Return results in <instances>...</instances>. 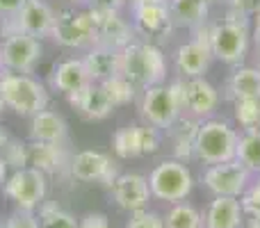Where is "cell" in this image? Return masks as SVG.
I'll use <instances>...</instances> for the list:
<instances>
[{"label":"cell","instance_id":"83f0119b","mask_svg":"<svg viewBox=\"0 0 260 228\" xmlns=\"http://www.w3.org/2000/svg\"><path fill=\"white\" fill-rule=\"evenodd\" d=\"M162 219H165L167 228H206L203 212L187 201L171 203V208L167 210V215Z\"/></svg>","mask_w":260,"mask_h":228},{"label":"cell","instance_id":"9a60e30c","mask_svg":"<svg viewBox=\"0 0 260 228\" xmlns=\"http://www.w3.org/2000/svg\"><path fill=\"white\" fill-rule=\"evenodd\" d=\"M69 171H71V176L76 180H82V183H101V185H108V187L119 176V169L112 162V157L101 151L76 153L71 157Z\"/></svg>","mask_w":260,"mask_h":228},{"label":"cell","instance_id":"d6986e66","mask_svg":"<svg viewBox=\"0 0 260 228\" xmlns=\"http://www.w3.org/2000/svg\"><path fill=\"white\" fill-rule=\"evenodd\" d=\"M67 99L78 112L89 121L108 119L114 110V105L110 103V99H108V94H105V89L101 87V82H89L85 89L76 91V94L67 96Z\"/></svg>","mask_w":260,"mask_h":228},{"label":"cell","instance_id":"ee69618b","mask_svg":"<svg viewBox=\"0 0 260 228\" xmlns=\"http://www.w3.org/2000/svg\"><path fill=\"white\" fill-rule=\"evenodd\" d=\"M7 160H5L3 155H0V183H5V180H7Z\"/></svg>","mask_w":260,"mask_h":228},{"label":"cell","instance_id":"b9f144b4","mask_svg":"<svg viewBox=\"0 0 260 228\" xmlns=\"http://www.w3.org/2000/svg\"><path fill=\"white\" fill-rule=\"evenodd\" d=\"M251 37L256 44H260V9L251 16Z\"/></svg>","mask_w":260,"mask_h":228},{"label":"cell","instance_id":"d4e9b609","mask_svg":"<svg viewBox=\"0 0 260 228\" xmlns=\"http://www.w3.org/2000/svg\"><path fill=\"white\" fill-rule=\"evenodd\" d=\"M169 12L176 27L197 30L199 25L208 23L210 3L208 0H169Z\"/></svg>","mask_w":260,"mask_h":228},{"label":"cell","instance_id":"d590c367","mask_svg":"<svg viewBox=\"0 0 260 228\" xmlns=\"http://www.w3.org/2000/svg\"><path fill=\"white\" fill-rule=\"evenodd\" d=\"M3 157L7 160L9 167H14V169H21V167H27V155H25V144L21 142H9L7 146H5L3 151Z\"/></svg>","mask_w":260,"mask_h":228},{"label":"cell","instance_id":"cb8c5ba5","mask_svg":"<svg viewBox=\"0 0 260 228\" xmlns=\"http://www.w3.org/2000/svg\"><path fill=\"white\" fill-rule=\"evenodd\" d=\"M226 96L231 101L260 99V67H235L226 80Z\"/></svg>","mask_w":260,"mask_h":228},{"label":"cell","instance_id":"e575fe53","mask_svg":"<svg viewBox=\"0 0 260 228\" xmlns=\"http://www.w3.org/2000/svg\"><path fill=\"white\" fill-rule=\"evenodd\" d=\"M126 228H167V226H165V219H162L157 212L137 210V212H133Z\"/></svg>","mask_w":260,"mask_h":228},{"label":"cell","instance_id":"7402d4cb","mask_svg":"<svg viewBox=\"0 0 260 228\" xmlns=\"http://www.w3.org/2000/svg\"><path fill=\"white\" fill-rule=\"evenodd\" d=\"M30 137L32 142H48V144H67L69 125L62 114L53 110H41L30 116Z\"/></svg>","mask_w":260,"mask_h":228},{"label":"cell","instance_id":"f35d334b","mask_svg":"<svg viewBox=\"0 0 260 228\" xmlns=\"http://www.w3.org/2000/svg\"><path fill=\"white\" fill-rule=\"evenodd\" d=\"M78 228H112V226H110V221L105 215L91 212V215H87L82 221H78Z\"/></svg>","mask_w":260,"mask_h":228},{"label":"cell","instance_id":"c3c4849f","mask_svg":"<svg viewBox=\"0 0 260 228\" xmlns=\"http://www.w3.org/2000/svg\"><path fill=\"white\" fill-rule=\"evenodd\" d=\"M210 5H215V3H224V0H208Z\"/></svg>","mask_w":260,"mask_h":228},{"label":"cell","instance_id":"9c48e42d","mask_svg":"<svg viewBox=\"0 0 260 228\" xmlns=\"http://www.w3.org/2000/svg\"><path fill=\"white\" fill-rule=\"evenodd\" d=\"M50 37L64 48H91L96 44L94 16L89 9H62L55 14V25Z\"/></svg>","mask_w":260,"mask_h":228},{"label":"cell","instance_id":"8fae6325","mask_svg":"<svg viewBox=\"0 0 260 228\" xmlns=\"http://www.w3.org/2000/svg\"><path fill=\"white\" fill-rule=\"evenodd\" d=\"M55 25V12L46 0H25L21 9L14 16L3 18V37L12 35V32H23V35L44 39L50 37Z\"/></svg>","mask_w":260,"mask_h":228},{"label":"cell","instance_id":"5bb4252c","mask_svg":"<svg viewBox=\"0 0 260 228\" xmlns=\"http://www.w3.org/2000/svg\"><path fill=\"white\" fill-rule=\"evenodd\" d=\"M0 48H3V64L7 71L30 73L41 59V39L23 32L7 35Z\"/></svg>","mask_w":260,"mask_h":228},{"label":"cell","instance_id":"4fadbf2b","mask_svg":"<svg viewBox=\"0 0 260 228\" xmlns=\"http://www.w3.org/2000/svg\"><path fill=\"white\" fill-rule=\"evenodd\" d=\"M219 89L203 78H183V114L203 121L215 116L219 108Z\"/></svg>","mask_w":260,"mask_h":228},{"label":"cell","instance_id":"52a82bcc","mask_svg":"<svg viewBox=\"0 0 260 228\" xmlns=\"http://www.w3.org/2000/svg\"><path fill=\"white\" fill-rule=\"evenodd\" d=\"M130 23H133L135 35L153 44L157 39H167L176 27L169 12V0H133Z\"/></svg>","mask_w":260,"mask_h":228},{"label":"cell","instance_id":"4316f807","mask_svg":"<svg viewBox=\"0 0 260 228\" xmlns=\"http://www.w3.org/2000/svg\"><path fill=\"white\" fill-rule=\"evenodd\" d=\"M235 160L247 167L253 176L260 174V128L242 130V133H240Z\"/></svg>","mask_w":260,"mask_h":228},{"label":"cell","instance_id":"e0dca14e","mask_svg":"<svg viewBox=\"0 0 260 228\" xmlns=\"http://www.w3.org/2000/svg\"><path fill=\"white\" fill-rule=\"evenodd\" d=\"M110 189H112L114 203L128 212L146 210L148 201H151L148 178L142 174H119L114 183L110 185Z\"/></svg>","mask_w":260,"mask_h":228},{"label":"cell","instance_id":"5b68a950","mask_svg":"<svg viewBox=\"0 0 260 228\" xmlns=\"http://www.w3.org/2000/svg\"><path fill=\"white\" fill-rule=\"evenodd\" d=\"M0 96L5 108L21 116H35L48 108V91L39 80L27 73H16L5 69L0 73Z\"/></svg>","mask_w":260,"mask_h":228},{"label":"cell","instance_id":"836d02e7","mask_svg":"<svg viewBox=\"0 0 260 228\" xmlns=\"http://www.w3.org/2000/svg\"><path fill=\"white\" fill-rule=\"evenodd\" d=\"M139 142H142V153L144 155H153L160 151L162 146V130L155 125H139Z\"/></svg>","mask_w":260,"mask_h":228},{"label":"cell","instance_id":"6da1fadb","mask_svg":"<svg viewBox=\"0 0 260 228\" xmlns=\"http://www.w3.org/2000/svg\"><path fill=\"white\" fill-rule=\"evenodd\" d=\"M251 18L233 9L217 23H210V46L215 59L226 67H240L251 48Z\"/></svg>","mask_w":260,"mask_h":228},{"label":"cell","instance_id":"44dd1931","mask_svg":"<svg viewBox=\"0 0 260 228\" xmlns=\"http://www.w3.org/2000/svg\"><path fill=\"white\" fill-rule=\"evenodd\" d=\"M203 221H206V228H242V203L233 197H215L203 212Z\"/></svg>","mask_w":260,"mask_h":228},{"label":"cell","instance_id":"f1b7e54d","mask_svg":"<svg viewBox=\"0 0 260 228\" xmlns=\"http://www.w3.org/2000/svg\"><path fill=\"white\" fill-rule=\"evenodd\" d=\"M112 148L117 153V157H121V160H133V157L144 155L142 142H139V125L119 128L112 137Z\"/></svg>","mask_w":260,"mask_h":228},{"label":"cell","instance_id":"8992f818","mask_svg":"<svg viewBox=\"0 0 260 228\" xmlns=\"http://www.w3.org/2000/svg\"><path fill=\"white\" fill-rule=\"evenodd\" d=\"M148 187H151V197L157 201L180 203L194 189L192 169L187 167V162H180L176 157L174 160H162L148 174Z\"/></svg>","mask_w":260,"mask_h":228},{"label":"cell","instance_id":"603a6c76","mask_svg":"<svg viewBox=\"0 0 260 228\" xmlns=\"http://www.w3.org/2000/svg\"><path fill=\"white\" fill-rule=\"evenodd\" d=\"M91 82L89 73H87V67L82 59H64L57 67L53 69V78H50V85L57 91H62L64 96H71L76 91L85 89Z\"/></svg>","mask_w":260,"mask_h":228},{"label":"cell","instance_id":"ffe728a7","mask_svg":"<svg viewBox=\"0 0 260 228\" xmlns=\"http://www.w3.org/2000/svg\"><path fill=\"white\" fill-rule=\"evenodd\" d=\"M82 62H85L91 82H105L121 73V50L94 44L91 48H87V55L82 57Z\"/></svg>","mask_w":260,"mask_h":228},{"label":"cell","instance_id":"ac0fdd59","mask_svg":"<svg viewBox=\"0 0 260 228\" xmlns=\"http://www.w3.org/2000/svg\"><path fill=\"white\" fill-rule=\"evenodd\" d=\"M27 167L44 171V174H62L69 169L71 157L64 144H48V142H30L25 144Z\"/></svg>","mask_w":260,"mask_h":228},{"label":"cell","instance_id":"ab89813d","mask_svg":"<svg viewBox=\"0 0 260 228\" xmlns=\"http://www.w3.org/2000/svg\"><path fill=\"white\" fill-rule=\"evenodd\" d=\"M89 9H99V12H121L126 0H87Z\"/></svg>","mask_w":260,"mask_h":228},{"label":"cell","instance_id":"d6a6232c","mask_svg":"<svg viewBox=\"0 0 260 228\" xmlns=\"http://www.w3.org/2000/svg\"><path fill=\"white\" fill-rule=\"evenodd\" d=\"M244 219H260V174H256L249 183L247 192L240 197Z\"/></svg>","mask_w":260,"mask_h":228},{"label":"cell","instance_id":"816d5d0a","mask_svg":"<svg viewBox=\"0 0 260 228\" xmlns=\"http://www.w3.org/2000/svg\"><path fill=\"white\" fill-rule=\"evenodd\" d=\"M126 3H133V0H126Z\"/></svg>","mask_w":260,"mask_h":228},{"label":"cell","instance_id":"7bdbcfd3","mask_svg":"<svg viewBox=\"0 0 260 228\" xmlns=\"http://www.w3.org/2000/svg\"><path fill=\"white\" fill-rule=\"evenodd\" d=\"M9 142H12V137H9V133L3 128V125H0V151H5V146H7Z\"/></svg>","mask_w":260,"mask_h":228},{"label":"cell","instance_id":"7c38bea8","mask_svg":"<svg viewBox=\"0 0 260 228\" xmlns=\"http://www.w3.org/2000/svg\"><path fill=\"white\" fill-rule=\"evenodd\" d=\"M46 174L35 167H21L14 169V174L5 180V194L9 201L16 203L18 210H35L44 203L46 197Z\"/></svg>","mask_w":260,"mask_h":228},{"label":"cell","instance_id":"bcb514c9","mask_svg":"<svg viewBox=\"0 0 260 228\" xmlns=\"http://www.w3.org/2000/svg\"><path fill=\"white\" fill-rule=\"evenodd\" d=\"M5 71V64H3V48H0V73Z\"/></svg>","mask_w":260,"mask_h":228},{"label":"cell","instance_id":"7dc6e473","mask_svg":"<svg viewBox=\"0 0 260 228\" xmlns=\"http://www.w3.org/2000/svg\"><path fill=\"white\" fill-rule=\"evenodd\" d=\"M3 110H5V103H3V96H0V114H3Z\"/></svg>","mask_w":260,"mask_h":228},{"label":"cell","instance_id":"681fc988","mask_svg":"<svg viewBox=\"0 0 260 228\" xmlns=\"http://www.w3.org/2000/svg\"><path fill=\"white\" fill-rule=\"evenodd\" d=\"M258 67H260V44H258Z\"/></svg>","mask_w":260,"mask_h":228},{"label":"cell","instance_id":"60d3db41","mask_svg":"<svg viewBox=\"0 0 260 228\" xmlns=\"http://www.w3.org/2000/svg\"><path fill=\"white\" fill-rule=\"evenodd\" d=\"M25 5V0H0V16L9 18Z\"/></svg>","mask_w":260,"mask_h":228},{"label":"cell","instance_id":"f907efd6","mask_svg":"<svg viewBox=\"0 0 260 228\" xmlns=\"http://www.w3.org/2000/svg\"><path fill=\"white\" fill-rule=\"evenodd\" d=\"M69 3H87V0H69Z\"/></svg>","mask_w":260,"mask_h":228},{"label":"cell","instance_id":"30bf717a","mask_svg":"<svg viewBox=\"0 0 260 228\" xmlns=\"http://www.w3.org/2000/svg\"><path fill=\"white\" fill-rule=\"evenodd\" d=\"M253 174L238 160H229L221 165H208L201 176V183L212 197H233L240 199L247 192Z\"/></svg>","mask_w":260,"mask_h":228},{"label":"cell","instance_id":"f6af8a7d","mask_svg":"<svg viewBox=\"0 0 260 228\" xmlns=\"http://www.w3.org/2000/svg\"><path fill=\"white\" fill-rule=\"evenodd\" d=\"M244 228H260V219H244Z\"/></svg>","mask_w":260,"mask_h":228},{"label":"cell","instance_id":"74e56055","mask_svg":"<svg viewBox=\"0 0 260 228\" xmlns=\"http://www.w3.org/2000/svg\"><path fill=\"white\" fill-rule=\"evenodd\" d=\"M226 3H229V9H233V12H238V14H244V16H249V18L260 9V0H226Z\"/></svg>","mask_w":260,"mask_h":228},{"label":"cell","instance_id":"8d00e7d4","mask_svg":"<svg viewBox=\"0 0 260 228\" xmlns=\"http://www.w3.org/2000/svg\"><path fill=\"white\" fill-rule=\"evenodd\" d=\"M3 228H39V219L30 210H16L3 224Z\"/></svg>","mask_w":260,"mask_h":228},{"label":"cell","instance_id":"484cf974","mask_svg":"<svg viewBox=\"0 0 260 228\" xmlns=\"http://www.w3.org/2000/svg\"><path fill=\"white\" fill-rule=\"evenodd\" d=\"M199 123H201L199 119L183 114L169 128L171 144H174V157H176V160H180V162L194 160V139H197Z\"/></svg>","mask_w":260,"mask_h":228},{"label":"cell","instance_id":"4dcf8cb0","mask_svg":"<svg viewBox=\"0 0 260 228\" xmlns=\"http://www.w3.org/2000/svg\"><path fill=\"white\" fill-rule=\"evenodd\" d=\"M233 121L242 130L260 128V99L233 101Z\"/></svg>","mask_w":260,"mask_h":228},{"label":"cell","instance_id":"ba28073f","mask_svg":"<svg viewBox=\"0 0 260 228\" xmlns=\"http://www.w3.org/2000/svg\"><path fill=\"white\" fill-rule=\"evenodd\" d=\"M194 37L185 44H180L174 53V69L180 78H203L215 62L210 46V23H203L197 30H192Z\"/></svg>","mask_w":260,"mask_h":228},{"label":"cell","instance_id":"2e32d148","mask_svg":"<svg viewBox=\"0 0 260 228\" xmlns=\"http://www.w3.org/2000/svg\"><path fill=\"white\" fill-rule=\"evenodd\" d=\"M96 23V44L114 50H123L130 41H135L133 23L121 16V12H99L89 9Z\"/></svg>","mask_w":260,"mask_h":228},{"label":"cell","instance_id":"277c9868","mask_svg":"<svg viewBox=\"0 0 260 228\" xmlns=\"http://www.w3.org/2000/svg\"><path fill=\"white\" fill-rule=\"evenodd\" d=\"M142 119L148 125L169 130L183 116V78L142 89Z\"/></svg>","mask_w":260,"mask_h":228},{"label":"cell","instance_id":"f546056e","mask_svg":"<svg viewBox=\"0 0 260 228\" xmlns=\"http://www.w3.org/2000/svg\"><path fill=\"white\" fill-rule=\"evenodd\" d=\"M101 87L105 89V94H108L110 103H112L114 108L128 105L130 101L135 99V94H137V87H135L126 76H121V73L110 78V80H105V82H101Z\"/></svg>","mask_w":260,"mask_h":228},{"label":"cell","instance_id":"1f68e13d","mask_svg":"<svg viewBox=\"0 0 260 228\" xmlns=\"http://www.w3.org/2000/svg\"><path fill=\"white\" fill-rule=\"evenodd\" d=\"M39 228H78V219L71 212L62 210L57 203H41Z\"/></svg>","mask_w":260,"mask_h":228},{"label":"cell","instance_id":"3957f363","mask_svg":"<svg viewBox=\"0 0 260 228\" xmlns=\"http://www.w3.org/2000/svg\"><path fill=\"white\" fill-rule=\"evenodd\" d=\"M240 133L231 121L210 116L199 123L197 139H194V160L203 165H221L235 160Z\"/></svg>","mask_w":260,"mask_h":228},{"label":"cell","instance_id":"7a4b0ae2","mask_svg":"<svg viewBox=\"0 0 260 228\" xmlns=\"http://www.w3.org/2000/svg\"><path fill=\"white\" fill-rule=\"evenodd\" d=\"M121 76H126L137 89L160 85L167 78V57L153 41L135 39L121 50Z\"/></svg>","mask_w":260,"mask_h":228},{"label":"cell","instance_id":"f5cc1de1","mask_svg":"<svg viewBox=\"0 0 260 228\" xmlns=\"http://www.w3.org/2000/svg\"><path fill=\"white\" fill-rule=\"evenodd\" d=\"M0 228H3V224H0Z\"/></svg>","mask_w":260,"mask_h":228}]
</instances>
